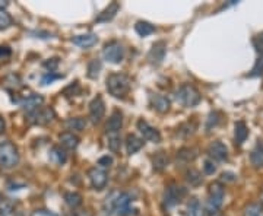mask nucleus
<instances>
[{
	"instance_id": "obj_1",
	"label": "nucleus",
	"mask_w": 263,
	"mask_h": 216,
	"mask_svg": "<svg viewBox=\"0 0 263 216\" xmlns=\"http://www.w3.org/2000/svg\"><path fill=\"white\" fill-rule=\"evenodd\" d=\"M133 199L127 191H111L104 200L103 210L107 215L129 216L133 213Z\"/></svg>"
},
{
	"instance_id": "obj_2",
	"label": "nucleus",
	"mask_w": 263,
	"mask_h": 216,
	"mask_svg": "<svg viewBox=\"0 0 263 216\" xmlns=\"http://www.w3.org/2000/svg\"><path fill=\"white\" fill-rule=\"evenodd\" d=\"M105 86L114 98H124L130 91L132 79L124 73H111L105 79Z\"/></svg>"
},
{
	"instance_id": "obj_3",
	"label": "nucleus",
	"mask_w": 263,
	"mask_h": 216,
	"mask_svg": "<svg viewBox=\"0 0 263 216\" xmlns=\"http://www.w3.org/2000/svg\"><path fill=\"white\" fill-rule=\"evenodd\" d=\"M19 162L18 148L10 141L0 142V167L13 168Z\"/></svg>"
},
{
	"instance_id": "obj_4",
	"label": "nucleus",
	"mask_w": 263,
	"mask_h": 216,
	"mask_svg": "<svg viewBox=\"0 0 263 216\" xmlns=\"http://www.w3.org/2000/svg\"><path fill=\"white\" fill-rule=\"evenodd\" d=\"M224 196H226V190L224 186L215 181L209 186V191H208V212L211 215H215L216 212L221 209L222 203H224Z\"/></svg>"
},
{
	"instance_id": "obj_5",
	"label": "nucleus",
	"mask_w": 263,
	"mask_h": 216,
	"mask_svg": "<svg viewBox=\"0 0 263 216\" xmlns=\"http://www.w3.org/2000/svg\"><path fill=\"white\" fill-rule=\"evenodd\" d=\"M176 100L184 107H195L200 103L202 96L193 85L183 84L176 91Z\"/></svg>"
},
{
	"instance_id": "obj_6",
	"label": "nucleus",
	"mask_w": 263,
	"mask_h": 216,
	"mask_svg": "<svg viewBox=\"0 0 263 216\" xmlns=\"http://www.w3.org/2000/svg\"><path fill=\"white\" fill-rule=\"evenodd\" d=\"M103 57L108 62V63H113V65H119L122 63L123 58H124V48L119 43V41H108L103 48Z\"/></svg>"
},
{
	"instance_id": "obj_7",
	"label": "nucleus",
	"mask_w": 263,
	"mask_h": 216,
	"mask_svg": "<svg viewBox=\"0 0 263 216\" xmlns=\"http://www.w3.org/2000/svg\"><path fill=\"white\" fill-rule=\"evenodd\" d=\"M186 190L183 187H180L177 184L171 183L165 187V194H164V203L167 207H173L174 205H177L181 202V199L184 198Z\"/></svg>"
},
{
	"instance_id": "obj_8",
	"label": "nucleus",
	"mask_w": 263,
	"mask_h": 216,
	"mask_svg": "<svg viewBox=\"0 0 263 216\" xmlns=\"http://www.w3.org/2000/svg\"><path fill=\"white\" fill-rule=\"evenodd\" d=\"M53 119H54V111L48 107H40L35 111L28 114V122L31 124L43 126V124H47V123L51 122Z\"/></svg>"
},
{
	"instance_id": "obj_9",
	"label": "nucleus",
	"mask_w": 263,
	"mask_h": 216,
	"mask_svg": "<svg viewBox=\"0 0 263 216\" xmlns=\"http://www.w3.org/2000/svg\"><path fill=\"white\" fill-rule=\"evenodd\" d=\"M88 179L91 181V186L95 190H103L107 186V181H108V175H107V171L101 167H94L88 171Z\"/></svg>"
},
{
	"instance_id": "obj_10",
	"label": "nucleus",
	"mask_w": 263,
	"mask_h": 216,
	"mask_svg": "<svg viewBox=\"0 0 263 216\" xmlns=\"http://www.w3.org/2000/svg\"><path fill=\"white\" fill-rule=\"evenodd\" d=\"M104 114H105V104H104L103 96L97 95L89 104V119L94 124H98L103 120Z\"/></svg>"
},
{
	"instance_id": "obj_11",
	"label": "nucleus",
	"mask_w": 263,
	"mask_h": 216,
	"mask_svg": "<svg viewBox=\"0 0 263 216\" xmlns=\"http://www.w3.org/2000/svg\"><path fill=\"white\" fill-rule=\"evenodd\" d=\"M138 130L141 132L142 138H143L145 141L154 142V143L161 142V133L158 132L155 127H152L149 123L145 122V120H139V122H138Z\"/></svg>"
},
{
	"instance_id": "obj_12",
	"label": "nucleus",
	"mask_w": 263,
	"mask_h": 216,
	"mask_svg": "<svg viewBox=\"0 0 263 216\" xmlns=\"http://www.w3.org/2000/svg\"><path fill=\"white\" fill-rule=\"evenodd\" d=\"M208 155L211 156V160L219 161V162H224L228 160V149L222 142L215 141L212 142L209 146H208Z\"/></svg>"
},
{
	"instance_id": "obj_13",
	"label": "nucleus",
	"mask_w": 263,
	"mask_h": 216,
	"mask_svg": "<svg viewBox=\"0 0 263 216\" xmlns=\"http://www.w3.org/2000/svg\"><path fill=\"white\" fill-rule=\"evenodd\" d=\"M43 103H44L43 96L37 94L24 96L22 100H19L18 101V104L21 105V108H22L24 111H27L28 114L32 113V111H35L37 108H40V107L43 105Z\"/></svg>"
},
{
	"instance_id": "obj_14",
	"label": "nucleus",
	"mask_w": 263,
	"mask_h": 216,
	"mask_svg": "<svg viewBox=\"0 0 263 216\" xmlns=\"http://www.w3.org/2000/svg\"><path fill=\"white\" fill-rule=\"evenodd\" d=\"M165 53H167V44L164 41H158L151 48L148 60L152 65H160L161 62L164 60V57H165Z\"/></svg>"
},
{
	"instance_id": "obj_15",
	"label": "nucleus",
	"mask_w": 263,
	"mask_h": 216,
	"mask_svg": "<svg viewBox=\"0 0 263 216\" xmlns=\"http://www.w3.org/2000/svg\"><path fill=\"white\" fill-rule=\"evenodd\" d=\"M151 107L158 111V113H167L170 110V100L167 96L160 94H151L149 95Z\"/></svg>"
},
{
	"instance_id": "obj_16",
	"label": "nucleus",
	"mask_w": 263,
	"mask_h": 216,
	"mask_svg": "<svg viewBox=\"0 0 263 216\" xmlns=\"http://www.w3.org/2000/svg\"><path fill=\"white\" fill-rule=\"evenodd\" d=\"M122 126H123L122 111L114 110L113 114L110 115V119H108L107 124H105V132L108 133V134H111V133H119V130L122 129Z\"/></svg>"
},
{
	"instance_id": "obj_17",
	"label": "nucleus",
	"mask_w": 263,
	"mask_h": 216,
	"mask_svg": "<svg viewBox=\"0 0 263 216\" xmlns=\"http://www.w3.org/2000/svg\"><path fill=\"white\" fill-rule=\"evenodd\" d=\"M98 38L95 34H82V35H75L72 38V43L81 48H89L97 44Z\"/></svg>"
},
{
	"instance_id": "obj_18",
	"label": "nucleus",
	"mask_w": 263,
	"mask_h": 216,
	"mask_svg": "<svg viewBox=\"0 0 263 216\" xmlns=\"http://www.w3.org/2000/svg\"><path fill=\"white\" fill-rule=\"evenodd\" d=\"M120 9V5L117 3V2H113V3H110L105 9L95 18L97 22H108V21H111V19L117 15V12Z\"/></svg>"
},
{
	"instance_id": "obj_19",
	"label": "nucleus",
	"mask_w": 263,
	"mask_h": 216,
	"mask_svg": "<svg viewBox=\"0 0 263 216\" xmlns=\"http://www.w3.org/2000/svg\"><path fill=\"white\" fill-rule=\"evenodd\" d=\"M60 145L65 149L73 150L79 145V138L76 134H73V132H63L60 134Z\"/></svg>"
},
{
	"instance_id": "obj_20",
	"label": "nucleus",
	"mask_w": 263,
	"mask_h": 216,
	"mask_svg": "<svg viewBox=\"0 0 263 216\" xmlns=\"http://www.w3.org/2000/svg\"><path fill=\"white\" fill-rule=\"evenodd\" d=\"M142 148H143V139L138 138L136 134H127L126 136V150H127L129 155L136 153Z\"/></svg>"
},
{
	"instance_id": "obj_21",
	"label": "nucleus",
	"mask_w": 263,
	"mask_h": 216,
	"mask_svg": "<svg viewBox=\"0 0 263 216\" xmlns=\"http://www.w3.org/2000/svg\"><path fill=\"white\" fill-rule=\"evenodd\" d=\"M249 136V129L246 126L245 122H237L234 126V141L235 145H243Z\"/></svg>"
},
{
	"instance_id": "obj_22",
	"label": "nucleus",
	"mask_w": 263,
	"mask_h": 216,
	"mask_svg": "<svg viewBox=\"0 0 263 216\" xmlns=\"http://www.w3.org/2000/svg\"><path fill=\"white\" fill-rule=\"evenodd\" d=\"M250 162H252V165L256 167V168L263 167V143H260V142L252 150V153H250Z\"/></svg>"
},
{
	"instance_id": "obj_23",
	"label": "nucleus",
	"mask_w": 263,
	"mask_h": 216,
	"mask_svg": "<svg viewBox=\"0 0 263 216\" xmlns=\"http://www.w3.org/2000/svg\"><path fill=\"white\" fill-rule=\"evenodd\" d=\"M187 216H205V210L197 199H190L187 203Z\"/></svg>"
},
{
	"instance_id": "obj_24",
	"label": "nucleus",
	"mask_w": 263,
	"mask_h": 216,
	"mask_svg": "<svg viewBox=\"0 0 263 216\" xmlns=\"http://www.w3.org/2000/svg\"><path fill=\"white\" fill-rule=\"evenodd\" d=\"M135 31H136L141 37H148L152 32H155V27H154L152 24H149V22H146V21H139V22H136V25H135Z\"/></svg>"
},
{
	"instance_id": "obj_25",
	"label": "nucleus",
	"mask_w": 263,
	"mask_h": 216,
	"mask_svg": "<svg viewBox=\"0 0 263 216\" xmlns=\"http://www.w3.org/2000/svg\"><path fill=\"white\" fill-rule=\"evenodd\" d=\"M65 202L69 207L76 209L82 205V196L78 191H67V193H65Z\"/></svg>"
},
{
	"instance_id": "obj_26",
	"label": "nucleus",
	"mask_w": 263,
	"mask_h": 216,
	"mask_svg": "<svg viewBox=\"0 0 263 216\" xmlns=\"http://www.w3.org/2000/svg\"><path fill=\"white\" fill-rule=\"evenodd\" d=\"M168 156H167L164 152L155 153V156L152 158L154 169H155V171H162V169H165L167 168V165H168Z\"/></svg>"
},
{
	"instance_id": "obj_27",
	"label": "nucleus",
	"mask_w": 263,
	"mask_h": 216,
	"mask_svg": "<svg viewBox=\"0 0 263 216\" xmlns=\"http://www.w3.org/2000/svg\"><path fill=\"white\" fill-rule=\"evenodd\" d=\"M65 126L67 127V130H76V132H81L84 130L85 126H86V122L82 117H73V119H69L66 120Z\"/></svg>"
},
{
	"instance_id": "obj_28",
	"label": "nucleus",
	"mask_w": 263,
	"mask_h": 216,
	"mask_svg": "<svg viewBox=\"0 0 263 216\" xmlns=\"http://www.w3.org/2000/svg\"><path fill=\"white\" fill-rule=\"evenodd\" d=\"M197 156V150L193 148H181L177 152V160L183 161V162H190Z\"/></svg>"
},
{
	"instance_id": "obj_29",
	"label": "nucleus",
	"mask_w": 263,
	"mask_h": 216,
	"mask_svg": "<svg viewBox=\"0 0 263 216\" xmlns=\"http://www.w3.org/2000/svg\"><path fill=\"white\" fill-rule=\"evenodd\" d=\"M50 158L54 161L56 164L59 165H62V164H65L66 160H67V155H66L65 149H62L60 146H54L51 152H50Z\"/></svg>"
},
{
	"instance_id": "obj_30",
	"label": "nucleus",
	"mask_w": 263,
	"mask_h": 216,
	"mask_svg": "<svg viewBox=\"0 0 263 216\" xmlns=\"http://www.w3.org/2000/svg\"><path fill=\"white\" fill-rule=\"evenodd\" d=\"M245 216H263V206L260 203H249L245 207Z\"/></svg>"
},
{
	"instance_id": "obj_31",
	"label": "nucleus",
	"mask_w": 263,
	"mask_h": 216,
	"mask_svg": "<svg viewBox=\"0 0 263 216\" xmlns=\"http://www.w3.org/2000/svg\"><path fill=\"white\" fill-rule=\"evenodd\" d=\"M0 216H16V209L13 206V203H10L8 200H2L0 202Z\"/></svg>"
},
{
	"instance_id": "obj_32",
	"label": "nucleus",
	"mask_w": 263,
	"mask_h": 216,
	"mask_svg": "<svg viewBox=\"0 0 263 216\" xmlns=\"http://www.w3.org/2000/svg\"><path fill=\"white\" fill-rule=\"evenodd\" d=\"M13 19L5 9H0V31H5L12 27Z\"/></svg>"
},
{
	"instance_id": "obj_33",
	"label": "nucleus",
	"mask_w": 263,
	"mask_h": 216,
	"mask_svg": "<svg viewBox=\"0 0 263 216\" xmlns=\"http://www.w3.org/2000/svg\"><path fill=\"white\" fill-rule=\"evenodd\" d=\"M108 148L113 150V152H117L120 149V138H119V133H111L108 134Z\"/></svg>"
},
{
	"instance_id": "obj_34",
	"label": "nucleus",
	"mask_w": 263,
	"mask_h": 216,
	"mask_svg": "<svg viewBox=\"0 0 263 216\" xmlns=\"http://www.w3.org/2000/svg\"><path fill=\"white\" fill-rule=\"evenodd\" d=\"M12 57V50L8 46H0V66L6 65Z\"/></svg>"
},
{
	"instance_id": "obj_35",
	"label": "nucleus",
	"mask_w": 263,
	"mask_h": 216,
	"mask_svg": "<svg viewBox=\"0 0 263 216\" xmlns=\"http://www.w3.org/2000/svg\"><path fill=\"white\" fill-rule=\"evenodd\" d=\"M101 70V63H100V60H91L89 62V65H88V76L89 77H95V76H98V72Z\"/></svg>"
},
{
	"instance_id": "obj_36",
	"label": "nucleus",
	"mask_w": 263,
	"mask_h": 216,
	"mask_svg": "<svg viewBox=\"0 0 263 216\" xmlns=\"http://www.w3.org/2000/svg\"><path fill=\"white\" fill-rule=\"evenodd\" d=\"M253 46L257 51V54L260 57H263V32L257 34L256 37L253 38Z\"/></svg>"
},
{
	"instance_id": "obj_37",
	"label": "nucleus",
	"mask_w": 263,
	"mask_h": 216,
	"mask_svg": "<svg viewBox=\"0 0 263 216\" xmlns=\"http://www.w3.org/2000/svg\"><path fill=\"white\" fill-rule=\"evenodd\" d=\"M187 181L190 184H193V186H196L199 184L200 181H202V177H200V174L195 171V169H189L187 171Z\"/></svg>"
},
{
	"instance_id": "obj_38",
	"label": "nucleus",
	"mask_w": 263,
	"mask_h": 216,
	"mask_svg": "<svg viewBox=\"0 0 263 216\" xmlns=\"http://www.w3.org/2000/svg\"><path fill=\"white\" fill-rule=\"evenodd\" d=\"M263 75V57L259 56V58L256 60L253 69H252V73L250 76H262Z\"/></svg>"
},
{
	"instance_id": "obj_39",
	"label": "nucleus",
	"mask_w": 263,
	"mask_h": 216,
	"mask_svg": "<svg viewBox=\"0 0 263 216\" xmlns=\"http://www.w3.org/2000/svg\"><path fill=\"white\" fill-rule=\"evenodd\" d=\"M60 77H63V75H57V73H54V72H47L46 75L43 76V79H41V84L43 85L53 84L56 79H60Z\"/></svg>"
},
{
	"instance_id": "obj_40",
	"label": "nucleus",
	"mask_w": 263,
	"mask_h": 216,
	"mask_svg": "<svg viewBox=\"0 0 263 216\" xmlns=\"http://www.w3.org/2000/svg\"><path fill=\"white\" fill-rule=\"evenodd\" d=\"M218 122H219V119H218V113H211L209 114V117H208V124H206V129L208 132L212 129V126L215 127L216 124H218Z\"/></svg>"
},
{
	"instance_id": "obj_41",
	"label": "nucleus",
	"mask_w": 263,
	"mask_h": 216,
	"mask_svg": "<svg viewBox=\"0 0 263 216\" xmlns=\"http://www.w3.org/2000/svg\"><path fill=\"white\" fill-rule=\"evenodd\" d=\"M203 171H205V174H214L216 171L215 164H214V161L212 160H206L205 161V164H203Z\"/></svg>"
},
{
	"instance_id": "obj_42",
	"label": "nucleus",
	"mask_w": 263,
	"mask_h": 216,
	"mask_svg": "<svg viewBox=\"0 0 263 216\" xmlns=\"http://www.w3.org/2000/svg\"><path fill=\"white\" fill-rule=\"evenodd\" d=\"M31 216H57L56 213H53V212H50V210H46V209H37V210H34Z\"/></svg>"
},
{
	"instance_id": "obj_43",
	"label": "nucleus",
	"mask_w": 263,
	"mask_h": 216,
	"mask_svg": "<svg viewBox=\"0 0 263 216\" xmlns=\"http://www.w3.org/2000/svg\"><path fill=\"white\" fill-rule=\"evenodd\" d=\"M111 164H113V158H111V156H108V155L98 160V165H101V167H104V168H105V167H110Z\"/></svg>"
},
{
	"instance_id": "obj_44",
	"label": "nucleus",
	"mask_w": 263,
	"mask_h": 216,
	"mask_svg": "<svg viewBox=\"0 0 263 216\" xmlns=\"http://www.w3.org/2000/svg\"><path fill=\"white\" fill-rule=\"evenodd\" d=\"M57 65H59V60H57V58H51L50 62H46V63H44V66L50 69V72H54V69L57 67Z\"/></svg>"
},
{
	"instance_id": "obj_45",
	"label": "nucleus",
	"mask_w": 263,
	"mask_h": 216,
	"mask_svg": "<svg viewBox=\"0 0 263 216\" xmlns=\"http://www.w3.org/2000/svg\"><path fill=\"white\" fill-rule=\"evenodd\" d=\"M5 129H6V122H5V119L0 115V133L5 132Z\"/></svg>"
},
{
	"instance_id": "obj_46",
	"label": "nucleus",
	"mask_w": 263,
	"mask_h": 216,
	"mask_svg": "<svg viewBox=\"0 0 263 216\" xmlns=\"http://www.w3.org/2000/svg\"><path fill=\"white\" fill-rule=\"evenodd\" d=\"M72 216H88L86 213H73Z\"/></svg>"
},
{
	"instance_id": "obj_47",
	"label": "nucleus",
	"mask_w": 263,
	"mask_h": 216,
	"mask_svg": "<svg viewBox=\"0 0 263 216\" xmlns=\"http://www.w3.org/2000/svg\"><path fill=\"white\" fill-rule=\"evenodd\" d=\"M260 205L263 206V190H262V193H260Z\"/></svg>"
},
{
	"instance_id": "obj_48",
	"label": "nucleus",
	"mask_w": 263,
	"mask_h": 216,
	"mask_svg": "<svg viewBox=\"0 0 263 216\" xmlns=\"http://www.w3.org/2000/svg\"><path fill=\"white\" fill-rule=\"evenodd\" d=\"M0 202H2V199H0Z\"/></svg>"
}]
</instances>
